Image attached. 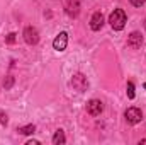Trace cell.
Masks as SVG:
<instances>
[{"instance_id":"52a82bcc","label":"cell","mask_w":146,"mask_h":145,"mask_svg":"<svg viewBox=\"0 0 146 145\" xmlns=\"http://www.w3.org/2000/svg\"><path fill=\"white\" fill-rule=\"evenodd\" d=\"M65 12L70 17H76L80 14V2L78 0H68L66 5H65Z\"/></svg>"},{"instance_id":"ac0fdd59","label":"cell","mask_w":146,"mask_h":145,"mask_svg":"<svg viewBox=\"0 0 146 145\" xmlns=\"http://www.w3.org/2000/svg\"><path fill=\"white\" fill-rule=\"evenodd\" d=\"M143 87H145V89H146V82H145V84H143Z\"/></svg>"},{"instance_id":"7a4b0ae2","label":"cell","mask_w":146,"mask_h":145,"mask_svg":"<svg viewBox=\"0 0 146 145\" xmlns=\"http://www.w3.org/2000/svg\"><path fill=\"white\" fill-rule=\"evenodd\" d=\"M72 85L75 91H78V92H83V91H87V87H88V80H87V77L83 75V73H75L72 79Z\"/></svg>"},{"instance_id":"4fadbf2b","label":"cell","mask_w":146,"mask_h":145,"mask_svg":"<svg viewBox=\"0 0 146 145\" xmlns=\"http://www.w3.org/2000/svg\"><path fill=\"white\" fill-rule=\"evenodd\" d=\"M15 36H17L15 33H10L9 36L5 38V43H9V44H12V43H15Z\"/></svg>"},{"instance_id":"9a60e30c","label":"cell","mask_w":146,"mask_h":145,"mask_svg":"<svg viewBox=\"0 0 146 145\" xmlns=\"http://www.w3.org/2000/svg\"><path fill=\"white\" fill-rule=\"evenodd\" d=\"M129 2H131V3H133L134 7H141V5H145L146 0H129Z\"/></svg>"},{"instance_id":"3957f363","label":"cell","mask_w":146,"mask_h":145,"mask_svg":"<svg viewBox=\"0 0 146 145\" xmlns=\"http://www.w3.org/2000/svg\"><path fill=\"white\" fill-rule=\"evenodd\" d=\"M24 41L27 43V44H37V41H39V33H37L36 28H33V26H27L26 29H24Z\"/></svg>"},{"instance_id":"9c48e42d","label":"cell","mask_w":146,"mask_h":145,"mask_svg":"<svg viewBox=\"0 0 146 145\" xmlns=\"http://www.w3.org/2000/svg\"><path fill=\"white\" fill-rule=\"evenodd\" d=\"M102 26H104V15H102L100 12H95V14L92 15V19H90V28H92L94 31H100Z\"/></svg>"},{"instance_id":"5bb4252c","label":"cell","mask_w":146,"mask_h":145,"mask_svg":"<svg viewBox=\"0 0 146 145\" xmlns=\"http://www.w3.org/2000/svg\"><path fill=\"white\" fill-rule=\"evenodd\" d=\"M12 84H14V77H9V79H7V82H3V87H5V89H10V87H12Z\"/></svg>"},{"instance_id":"8992f818","label":"cell","mask_w":146,"mask_h":145,"mask_svg":"<svg viewBox=\"0 0 146 145\" xmlns=\"http://www.w3.org/2000/svg\"><path fill=\"white\" fill-rule=\"evenodd\" d=\"M87 111H88V114H92V116H99V114L104 111V106H102V103H100L99 99H92V101L87 103Z\"/></svg>"},{"instance_id":"e0dca14e","label":"cell","mask_w":146,"mask_h":145,"mask_svg":"<svg viewBox=\"0 0 146 145\" xmlns=\"http://www.w3.org/2000/svg\"><path fill=\"white\" fill-rule=\"evenodd\" d=\"M37 144H39L37 140H29V142H27V145H37Z\"/></svg>"},{"instance_id":"30bf717a","label":"cell","mask_w":146,"mask_h":145,"mask_svg":"<svg viewBox=\"0 0 146 145\" xmlns=\"http://www.w3.org/2000/svg\"><path fill=\"white\" fill-rule=\"evenodd\" d=\"M65 142H66V138H65L63 130H58V132L54 133V137H53V144L54 145H63Z\"/></svg>"},{"instance_id":"8fae6325","label":"cell","mask_w":146,"mask_h":145,"mask_svg":"<svg viewBox=\"0 0 146 145\" xmlns=\"http://www.w3.org/2000/svg\"><path fill=\"white\" fill-rule=\"evenodd\" d=\"M21 135H31V133H34L36 132V126L34 125H27V126H21L19 130H17Z\"/></svg>"},{"instance_id":"7c38bea8","label":"cell","mask_w":146,"mask_h":145,"mask_svg":"<svg viewBox=\"0 0 146 145\" xmlns=\"http://www.w3.org/2000/svg\"><path fill=\"white\" fill-rule=\"evenodd\" d=\"M134 84L133 82H127V97L129 99H134Z\"/></svg>"},{"instance_id":"2e32d148","label":"cell","mask_w":146,"mask_h":145,"mask_svg":"<svg viewBox=\"0 0 146 145\" xmlns=\"http://www.w3.org/2000/svg\"><path fill=\"white\" fill-rule=\"evenodd\" d=\"M0 123H2V125H7V116H5L3 113H0Z\"/></svg>"},{"instance_id":"ba28073f","label":"cell","mask_w":146,"mask_h":145,"mask_svg":"<svg viewBox=\"0 0 146 145\" xmlns=\"http://www.w3.org/2000/svg\"><path fill=\"white\" fill-rule=\"evenodd\" d=\"M141 44H143V36H141L138 31H134V33L129 34V38H127V46H129V48L138 50Z\"/></svg>"},{"instance_id":"277c9868","label":"cell","mask_w":146,"mask_h":145,"mask_svg":"<svg viewBox=\"0 0 146 145\" xmlns=\"http://www.w3.org/2000/svg\"><path fill=\"white\" fill-rule=\"evenodd\" d=\"M124 116H126L127 123H131V125H136V123H139L143 119V113H141V109H138V108H129L124 113Z\"/></svg>"},{"instance_id":"6da1fadb","label":"cell","mask_w":146,"mask_h":145,"mask_svg":"<svg viewBox=\"0 0 146 145\" xmlns=\"http://www.w3.org/2000/svg\"><path fill=\"white\" fill-rule=\"evenodd\" d=\"M126 21H127V17H126V12H124L122 9H115V10L109 15V24H110V28H112L114 31L124 29Z\"/></svg>"},{"instance_id":"5b68a950","label":"cell","mask_w":146,"mask_h":145,"mask_svg":"<svg viewBox=\"0 0 146 145\" xmlns=\"http://www.w3.org/2000/svg\"><path fill=\"white\" fill-rule=\"evenodd\" d=\"M66 44H68V34L63 31V33H60L58 36L54 38V41H53V48L56 50V51H65L66 50Z\"/></svg>"}]
</instances>
